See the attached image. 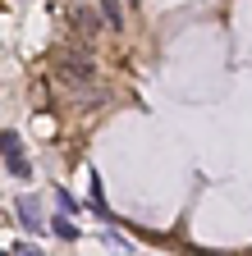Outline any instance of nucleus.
Here are the masks:
<instances>
[{"mask_svg":"<svg viewBox=\"0 0 252 256\" xmlns=\"http://www.w3.org/2000/svg\"><path fill=\"white\" fill-rule=\"evenodd\" d=\"M19 229L42 234V215H37V202L33 197H19Z\"/></svg>","mask_w":252,"mask_h":256,"instance_id":"obj_1","label":"nucleus"},{"mask_svg":"<svg viewBox=\"0 0 252 256\" xmlns=\"http://www.w3.org/2000/svg\"><path fill=\"white\" fill-rule=\"evenodd\" d=\"M0 156H5V160L23 156V138L14 133V128H0Z\"/></svg>","mask_w":252,"mask_h":256,"instance_id":"obj_2","label":"nucleus"},{"mask_svg":"<svg viewBox=\"0 0 252 256\" xmlns=\"http://www.w3.org/2000/svg\"><path fill=\"white\" fill-rule=\"evenodd\" d=\"M51 229L65 238V242H74V238H78V224H69V215H55V220H51Z\"/></svg>","mask_w":252,"mask_h":256,"instance_id":"obj_3","label":"nucleus"},{"mask_svg":"<svg viewBox=\"0 0 252 256\" xmlns=\"http://www.w3.org/2000/svg\"><path fill=\"white\" fill-rule=\"evenodd\" d=\"M5 170L14 178H33V160H28V156H14V160H5Z\"/></svg>","mask_w":252,"mask_h":256,"instance_id":"obj_4","label":"nucleus"},{"mask_svg":"<svg viewBox=\"0 0 252 256\" xmlns=\"http://www.w3.org/2000/svg\"><path fill=\"white\" fill-rule=\"evenodd\" d=\"M55 202H60V215L78 210V202H74V192H69V188H60V192H55Z\"/></svg>","mask_w":252,"mask_h":256,"instance_id":"obj_5","label":"nucleus"},{"mask_svg":"<svg viewBox=\"0 0 252 256\" xmlns=\"http://www.w3.org/2000/svg\"><path fill=\"white\" fill-rule=\"evenodd\" d=\"M10 256H46V252H42V247H33V242H14V252H10Z\"/></svg>","mask_w":252,"mask_h":256,"instance_id":"obj_6","label":"nucleus"},{"mask_svg":"<svg viewBox=\"0 0 252 256\" xmlns=\"http://www.w3.org/2000/svg\"><path fill=\"white\" fill-rule=\"evenodd\" d=\"M0 256H10V252H0Z\"/></svg>","mask_w":252,"mask_h":256,"instance_id":"obj_7","label":"nucleus"}]
</instances>
